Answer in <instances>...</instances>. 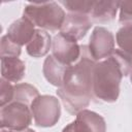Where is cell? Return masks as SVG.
Returning a JSON list of instances; mask_svg holds the SVG:
<instances>
[{"label":"cell","mask_w":132,"mask_h":132,"mask_svg":"<svg viewBox=\"0 0 132 132\" xmlns=\"http://www.w3.org/2000/svg\"><path fill=\"white\" fill-rule=\"evenodd\" d=\"M14 94L13 86L6 79L2 78L0 79V106L3 107L7 105L8 103L12 102Z\"/></svg>","instance_id":"19"},{"label":"cell","mask_w":132,"mask_h":132,"mask_svg":"<svg viewBox=\"0 0 132 132\" xmlns=\"http://www.w3.org/2000/svg\"><path fill=\"white\" fill-rule=\"evenodd\" d=\"M130 80H131V82H132V70H131V72H130Z\"/></svg>","instance_id":"24"},{"label":"cell","mask_w":132,"mask_h":132,"mask_svg":"<svg viewBox=\"0 0 132 132\" xmlns=\"http://www.w3.org/2000/svg\"><path fill=\"white\" fill-rule=\"evenodd\" d=\"M21 47L20 45L12 42L7 35H3L1 37V46H0V54L1 58L3 57H18L21 55Z\"/></svg>","instance_id":"18"},{"label":"cell","mask_w":132,"mask_h":132,"mask_svg":"<svg viewBox=\"0 0 132 132\" xmlns=\"http://www.w3.org/2000/svg\"><path fill=\"white\" fill-rule=\"evenodd\" d=\"M26 72L25 63L18 57L1 58V77L9 82H19Z\"/></svg>","instance_id":"13"},{"label":"cell","mask_w":132,"mask_h":132,"mask_svg":"<svg viewBox=\"0 0 132 132\" xmlns=\"http://www.w3.org/2000/svg\"><path fill=\"white\" fill-rule=\"evenodd\" d=\"M13 89H14V94H13L12 102H20L30 106L32 102L39 96L38 90L34 86L27 82L15 84L13 86Z\"/></svg>","instance_id":"15"},{"label":"cell","mask_w":132,"mask_h":132,"mask_svg":"<svg viewBox=\"0 0 132 132\" xmlns=\"http://www.w3.org/2000/svg\"><path fill=\"white\" fill-rule=\"evenodd\" d=\"M1 132H13V131H11V130H5V129H1Z\"/></svg>","instance_id":"23"},{"label":"cell","mask_w":132,"mask_h":132,"mask_svg":"<svg viewBox=\"0 0 132 132\" xmlns=\"http://www.w3.org/2000/svg\"><path fill=\"white\" fill-rule=\"evenodd\" d=\"M92 25L93 22L88 14L69 12L68 14H66L60 32L77 41L86 36Z\"/></svg>","instance_id":"8"},{"label":"cell","mask_w":132,"mask_h":132,"mask_svg":"<svg viewBox=\"0 0 132 132\" xmlns=\"http://www.w3.org/2000/svg\"><path fill=\"white\" fill-rule=\"evenodd\" d=\"M120 1L99 0L94 1V5L89 14L91 21L96 24H104L112 21L119 9Z\"/></svg>","instance_id":"11"},{"label":"cell","mask_w":132,"mask_h":132,"mask_svg":"<svg viewBox=\"0 0 132 132\" xmlns=\"http://www.w3.org/2000/svg\"><path fill=\"white\" fill-rule=\"evenodd\" d=\"M119 22L124 26H132V0L120 1Z\"/></svg>","instance_id":"20"},{"label":"cell","mask_w":132,"mask_h":132,"mask_svg":"<svg viewBox=\"0 0 132 132\" xmlns=\"http://www.w3.org/2000/svg\"><path fill=\"white\" fill-rule=\"evenodd\" d=\"M80 45L77 41L59 32L53 37L52 55L54 58L65 66L76 63L80 57Z\"/></svg>","instance_id":"6"},{"label":"cell","mask_w":132,"mask_h":132,"mask_svg":"<svg viewBox=\"0 0 132 132\" xmlns=\"http://www.w3.org/2000/svg\"><path fill=\"white\" fill-rule=\"evenodd\" d=\"M32 118L30 106L20 102H10L1 107L0 127L11 131H22L29 127Z\"/></svg>","instance_id":"5"},{"label":"cell","mask_w":132,"mask_h":132,"mask_svg":"<svg viewBox=\"0 0 132 132\" xmlns=\"http://www.w3.org/2000/svg\"><path fill=\"white\" fill-rule=\"evenodd\" d=\"M52 37L47 31L36 29L32 39L26 45L27 54L33 58L44 57L52 48Z\"/></svg>","instance_id":"12"},{"label":"cell","mask_w":132,"mask_h":132,"mask_svg":"<svg viewBox=\"0 0 132 132\" xmlns=\"http://www.w3.org/2000/svg\"><path fill=\"white\" fill-rule=\"evenodd\" d=\"M23 16L27 18L39 29L54 32L61 29L66 14L59 3L43 1L28 3L24 8Z\"/></svg>","instance_id":"3"},{"label":"cell","mask_w":132,"mask_h":132,"mask_svg":"<svg viewBox=\"0 0 132 132\" xmlns=\"http://www.w3.org/2000/svg\"><path fill=\"white\" fill-rule=\"evenodd\" d=\"M34 123L38 127L55 126L61 116V105L58 98L52 95H39L30 105Z\"/></svg>","instance_id":"4"},{"label":"cell","mask_w":132,"mask_h":132,"mask_svg":"<svg viewBox=\"0 0 132 132\" xmlns=\"http://www.w3.org/2000/svg\"><path fill=\"white\" fill-rule=\"evenodd\" d=\"M116 40L121 51L132 57V26H123L116 34Z\"/></svg>","instance_id":"16"},{"label":"cell","mask_w":132,"mask_h":132,"mask_svg":"<svg viewBox=\"0 0 132 132\" xmlns=\"http://www.w3.org/2000/svg\"><path fill=\"white\" fill-rule=\"evenodd\" d=\"M13 132H35L33 129H30V128H27L25 130H22V131H13Z\"/></svg>","instance_id":"22"},{"label":"cell","mask_w":132,"mask_h":132,"mask_svg":"<svg viewBox=\"0 0 132 132\" xmlns=\"http://www.w3.org/2000/svg\"><path fill=\"white\" fill-rule=\"evenodd\" d=\"M88 48L91 57L96 62L108 58L114 51V37L112 33L104 27H95L91 34Z\"/></svg>","instance_id":"7"},{"label":"cell","mask_w":132,"mask_h":132,"mask_svg":"<svg viewBox=\"0 0 132 132\" xmlns=\"http://www.w3.org/2000/svg\"><path fill=\"white\" fill-rule=\"evenodd\" d=\"M62 132H76V130L74 128V123L71 122L70 124H68L66 127H64V129L62 130Z\"/></svg>","instance_id":"21"},{"label":"cell","mask_w":132,"mask_h":132,"mask_svg":"<svg viewBox=\"0 0 132 132\" xmlns=\"http://www.w3.org/2000/svg\"><path fill=\"white\" fill-rule=\"evenodd\" d=\"M132 70V57L114 50L106 59L96 62L93 70V96L104 102H116L120 95V84Z\"/></svg>","instance_id":"2"},{"label":"cell","mask_w":132,"mask_h":132,"mask_svg":"<svg viewBox=\"0 0 132 132\" xmlns=\"http://www.w3.org/2000/svg\"><path fill=\"white\" fill-rule=\"evenodd\" d=\"M73 123L76 132H106V123L103 117L89 109L80 110Z\"/></svg>","instance_id":"9"},{"label":"cell","mask_w":132,"mask_h":132,"mask_svg":"<svg viewBox=\"0 0 132 132\" xmlns=\"http://www.w3.org/2000/svg\"><path fill=\"white\" fill-rule=\"evenodd\" d=\"M59 4L63 5L69 12L73 13H81V14H90L92 7L94 5V1L90 0H66L60 1Z\"/></svg>","instance_id":"17"},{"label":"cell","mask_w":132,"mask_h":132,"mask_svg":"<svg viewBox=\"0 0 132 132\" xmlns=\"http://www.w3.org/2000/svg\"><path fill=\"white\" fill-rule=\"evenodd\" d=\"M36 29L34 24L27 18L22 16L14 21L7 29V37L15 44L27 45L32 39Z\"/></svg>","instance_id":"10"},{"label":"cell","mask_w":132,"mask_h":132,"mask_svg":"<svg viewBox=\"0 0 132 132\" xmlns=\"http://www.w3.org/2000/svg\"><path fill=\"white\" fill-rule=\"evenodd\" d=\"M78 61L67 66L63 84L57 90L66 110L70 114H77L86 109L93 97V70L96 61L89 53L88 45H80Z\"/></svg>","instance_id":"1"},{"label":"cell","mask_w":132,"mask_h":132,"mask_svg":"<svg viewBox=\"0 0 132 132\" xmlns=\"http://www.w3.org/2000/svg\"><path fill=\"white\" fill-rule=\"evenodd\" d=\"M67 66L61 64L57 61L53 55H50L45 58L42 66V72L45 79L53 86L60 88L63 84L64 74Z\"/></svg>","instance_id":"14"}]
</instances>
